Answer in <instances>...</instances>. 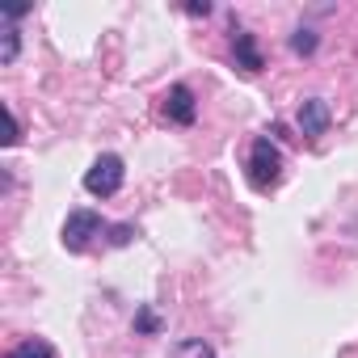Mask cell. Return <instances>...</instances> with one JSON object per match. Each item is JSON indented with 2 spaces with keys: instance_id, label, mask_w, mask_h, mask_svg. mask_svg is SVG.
Instances as JSON below:
<instances>
[{
  "instance_id": "obj_12",
  "label": "cell",
  "mask_w": 358,
  "mask_h": 358,
  "mask_svg": "<svg viewBox=\"0 0 358 358\" xmlns=\"http://www.w3.org/2000/svg\"><path fill=\"white\" fill-rule=\"evenodd\" d=\"M131 232H135L131 224H118V228H110V245H127V241H131Z\"/></svg>"
},
{
  "instance_id": "obj_11",
  "label": "cell",
  "mask_w": 358,
  "mask_h": 358,
  "mask_svg": "<svg viewBox=\"0 0 358 358\" xmlns=\"http://www.w3.org/2000/svg\"><path fill=\"white\" fill-rule=\"evenodd\" d=\"M135 329H139V333H156V329H160L156 312H152V308H139V316H135Z\"/></svg>"
},
{
  "instance_id": "obj_7",
  "label": "cell",
  "mask_w": 358,
  "mask_h": 358,
  "mask_svg": "<svg viewBox=\"0 0 358 358\" xmlns=\"http://www.w3.org/2000/svg\"><path fill=\"white\" fill-rule=\"evenodd\" d=\"M5 358H55V345L43 341V337H30V341H22L17 350H9Z\"/></svg>"
},
{
  "instance_id": "obj_5",
  "label": "cell",
  "mask_w": 358,
  "mask_h": 358,
  "mask_svg": "<svg viewBox=\"0 0 358 358\" xmlns=\"http://www.w3.org/2000/svg\"><path fill=\"white\" fill-rule=\"evenodd\" d=\"M232 55H236V68H245V72H262L266 68V59L257 51V38L249 30H232Z\"/></svg>"
},
{
  "instance_id": "obj_4",
  "label": "cell",
  "mask_w": 358,
  "mask_h": 358,
  "mask_svg": "<svg viewBox=\"0 0 358 358\" xmlns=\"http://www.w3.org/2000/svg\"><path fill=\"white\" fill-rule=\"evenodd\" d=\"M164 118L177 122V127H190V122L199 118V101H194L190 85H173V89L164 93Z\"/></svg>"
},
{
  "instance_id": "obj_2",
  "label": "cell",
  "mask_w": 358,
  "mask_h": 358,
  "mask_svg": "<svg viewBox=\"0 0 358 358\" xmlns=\"http://www.w3.org/2000/svg\"><path fill=\"white\" fill-rule=\"evenodd\" d=\"M249 186L253 190H270V186H278V177H282V152L270 143V139H253V148H249Z\"/></svg>"
},
{
  "instance_id": "obj_3",
  "label": "cell",
  "mask_w": 358,
  "mask_h": 358,
  "mask_svg": "<svg viewBox=\"0 0 358 358\" xmlns=\"http://www.w3.org/2000/svg\"><path fill=\"white\" fill-rule=\"evenodd\" d=\"M106 232V224H101V215L97 211H68V220H64V249L68 253H85L89 245H93V236H101Z\"/></svg>"
},
{
  "instance_id": "obj_9",
  "label": "cell",
  "mask_w": 358,
  "mask_h": 358,
  "mask_svg": "<svg viewBox=\"0 0 358 358\" xmlns=\"http://www.w3.org/2000/svg\"><path fill=\"white\" fill-rule=\"evenodd\" d=\"M0 22H5V47H0V64H13L17 51H22V34L13 30V17H9V13H0Z\"/></svg>"
},
{
  "instance_id": "obj_13",
  "label": "cell",
  "mask_w": 358,
  "mask_h": 358,
  "mask_svg": "<svg viewBox=\"0 0 358 358\" xmlns=\"http://www.w3.org/2000/svg\"><path fill=\"white\" fill-rule=\"evenodd\" d=\"M186 13H190V17H207L211 5H207V0H203V5H186Z\"/></svg>"
},
{
  "instance_id": "obj_6",
  "label": "cell",
  "mask_w": 358,
  "mask_h": 358,
  "mask_svg": "<svg viewBox=\"0 0 358 358\" xmlns=\"http://www.w3.org/2000/svg\"><path fill=\"white\" fill-rule=\"evenodd\" d=\"M299 131L303 135H324L329 131V101H320V97H308V101H299Z\"/></svg>"
},
{
  "instance_id": "obj_1",
  "label": "cell",
  "mask_w": 358,
  "mask_h": 358,
  "mask_svg": "<svg viewBox=\"0 0 358 358\" xmlns=\"http://www.w3.org/2000/svg\"><path fill=\"white\" fill-rule=\"evenodd\" d=\"M122 177H127V164H122V156H114V152H101V156L89 164V173H85V190H89L93 199H114V194L122 190Z\"/></svg>"
},
{
  "instance_id": "obj_8",
  "label": "cell",
  "mask_w": 358,
  "mask_h": 358,
  "mask_svg": "<svg viewBox=\"0 0 358 358\" xmlns=\"http://www.w3.org/2000/svg\"><path fill=\"white\" fill-rule=\"evenodd\" d=\"M173 358H215V350H211V341H203V337H186V341L173 345Z\"/></svg>"
},
{
  "instance_id": "obj_10",
  "label": "cell",
  "mask_w": 358,
  "mask_h": 358,
  "mask_svg": "<svg viewBox=\"0 0 358 358\" xmlns=\"http://www.w3.org/2000/svg\"><path fill=\"white\" fill-rule=\"evenodd\" d=\"M316 47H320V38H316L312 30H295V34H291V51H295V55H312Z\"/></svg>"
}]
</instances>
